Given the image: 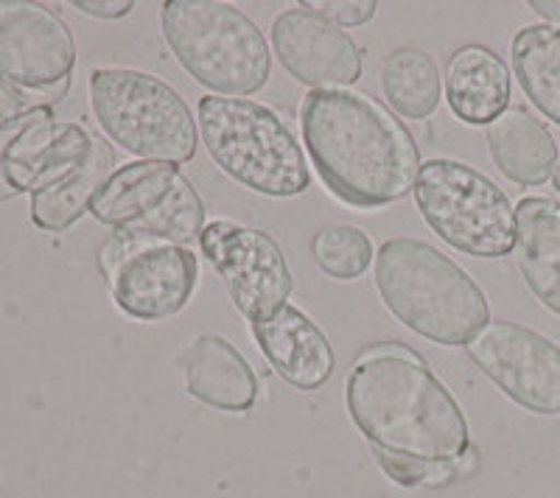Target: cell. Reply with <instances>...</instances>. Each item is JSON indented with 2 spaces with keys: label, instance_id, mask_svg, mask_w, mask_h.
I'll return each instance as SVG.
<instances>
[{
  "label": "cell",
  "instance_id": "1",
  "mask_svg": "<svg viewBox=\"0 0 560 498\" xmlns=\"http://www.w3.org/2000/svg\"><path fill=\"white\" fill-rule=\"evenodd\" d=\"M345 401L378 465L404 487L452 479L471 451L459 401L407 347L382 345L359 356Z\"/></svg>",
  "mask_w": 560,
  "mask_h": 498
},
{
  "label": "cell",
  "instance_id": "2",
  "mask_svg": "<svg viewBox=\"0 0 560 498\" xmlns=\"http://www.w3.org/2000/svg\"><path fill=\"white\" fill-rule=\"evenodd\" d=\"M300 132L325 188L350 208L401 202L423 166L412 132L362 93L312 90L300 107Z\"/></svg>",
  "mask_w": 560,
  "mask_h": 498
},
{
  "label": "cell",
  "instance_id": "3",
  "mask_svg": "<svg viewBox=\"0 0 560 498\" xmlns=\"http://www.w3.org/2000/svg\"><path fill=\"white\" fill-rule=\"evenodd\" d=\"M384 306L398 322L443 347H465L490 322L479 283L420 238H389L373 258Z\"/></svg>",
  "mask_w": 560,
  "mask_h": 498
},
{
  "label": "cell",
  "instance_id": "4",
  "mask_svg": "<svg viewBox=\"0 0 560 498\" xmlns=\"http://www.w3.org/2000/svg\"><path fill=\"white\" fill-rule=\"evenodd\" d=\"M160 26L179 68L213 96L244 98L267 87L272 51L242 9L219 0H168Z\"/></svg>",
  "mask_w": 560,
  "mask_h": 498
},
{
  "label": "cell",
  "instance_id": "5",
  "mask_svg": "<svg viewBox=\"0 0 560 498\" xmlns=\"http://www.w3.org/2000/svg\"><path fill=\"white\" fill-rule=\"evenodd\" d=\"M197 121L210 161L230 179L269 199H292L312 186L306 154L289 123L253 98H199Z\"/></svg>",
  "mask_w": 560,
  "mask_h": 498
},
{
  "label": "cell",
  "instance_id": "6",
  "mask_svg": "<svg viewBox=\"0 0 560 498\" xmlns=\"http://www.w3.org/2000/svg\"><path fill=\"white\" fill-rule=\"evenodd\" d=\"M90 104L102 132L138 161H194L197 121L177 90L154 73L98 68L90 73Z\"/></svg>",
  "mask_w": 560,
  "mask_h": 498
},
{
  "label": "cell",
  "instance_id": "7",
  "mask_svg": "<svg viewBox=\"0 0 560 498\" xmlns=\"http://www.w3.org/2000/svg\"><path fill=\"white\" fill-rule=\"evenodd\" d=\"M415 205L440 241L463 256L504 258L516 249V208L479 168L459 161H429L415 179Z\"/></svg>",
  "mask_w": 560,
  "mask_h": 498
},
{
  "label": "cell",
  "instance_id": "8",
  "mask_svg": "<svg viewBox=\"0 0 560 498\" xmlns=\"http://www.w3.org/2000/svg\"><path fill=\"white\" fill-rule=\"evenodd\" d=\"M90 213L96 222L140 238L188 247L205 230V202L191 179L172 163L135 161L102 188Z\"/></svg>",
  "mask_w": 560,
  "mask_h": 498
},
{
  "label": "cell",
  "instance_id": "9",
  "mask_svg": "<svg viewBox=\"0 0 560 498\" xmlns=\"http://www.w3.org/2000/svg\"><path fill=\"white\" fill-rule=\"evenodd\" d=\"M115 306L140 322L168 320L194 297L199 261L188 247L115 233L102 249Z\"/></svg>",
  "mask_w": 560,
  "mask_h": 498
},
{
  "label": "cell",
  "instance_id": "10",
  "mask_svg": "<svg viewBox=\"0 0 560 498\" xmlns=\"http://www.w3.org/2000/svg\"><path fill=\"white\" fill-rule=\"evenodd\" d=\"M77 43L54 9L28 0H0V79L34 107H51L68 93Z\"/></svg>",
  "mask_w": 560,
  "mask_h": 498
},
{
  "label": "cell",
  "instance_id": "11",
  "mask_svg": "<svg viewBox=\"0 0 560 498\" xmlns=\"http://www.w3.org/2000/svg\"><path fill=\"white\" fill-rule=\"evenodd\" d=\"M199 247L249 325L272 317L292 297L294 283L287 256L269 233L217 218L205 224Z\"/></svg>",
  "mask_w": 560,
  "mask_h": 498
},
{
  "label": "cell",
  "instance_id": "12",
  "mask_svg": "<svg viewBox=\"0 0 560 498\" xmlns=\"http://www.w3.org/2000/svg\"><path fill=\"white\" fill-rule=\"evenodd\" d=\"M474 365L499 390L535 415H560V347L510 320L488 322L465 345Z\"/></svg>",
  "mask_w": 560,
  "mask_h": 498
},
{
  "label": "cell",
  "instance_id": "13",
  "mask_svg": "<svg viewBox=\"0 0 560 498\" xmlns=\"http://www.w3.org/2000/svg\"><path fill=\"white\" fill-rule=\"evenodd\" d=\"M93 138L79 123L57 121L51 107L0 121V202L59 182L88 157Z\"/></svg>",
  "mask_w": 560,
  "mask_h": 498
},
{
  "label": "cell",
  "instance_id": "14",
  "mask_svg": "<svg viewBox=\"0 0 560 498\" xmlns=\"http://www.w3.org/2000/svg\"><path fill=\"white\" fill-rule=\"evenodd\" d=\"M272 48L283 71L312 90H345L362 79V48L345 28L306 7L272 20Z\"/></svg>",
  "mask_w": 560,
  "mask_h": 498
},
{
  "label": "cell",
  "instance_id": "15",
  "mask_svg": "<svg viewBox=\"0 0 560 498\" xmlns=\"http://www.w3.org/2000/svg\"><path fill=\"white\" fill-rule=\"evenodd\" d=\"M264 358L275 367L280 378L300 392H314L331 381L337 358L317 322L298 306L287 303L283 308L261 322L249 325Z\"/></svg>",
  "mask_w": 560,
  "mask_h": 498
},
{
  "label": "cell",
  "instance_id": "16",
  "mask_svg": "<svg viewBox=\"0 0 560 498\" xmlns=\"http://www.w3.org/2000/svg\"><path fill=\"white\" fill-rule=\"evenodd\" d=\"M185 392L219 412L242 415L258 403V376L228 339L202 333L183 361Z\"/></svg>",
  "mask_w": 560,
  "mask_h": 498
},
{
  "label": "cell",
  "instance_id": "17",
  "mask_svg": "<svg viewBox=\"0 0 560 498\" xmlns=\"http://www.w3.org/2000/svg\"><path fill=\"white\" fill-rule=\"evenodd\" d=\"M510 71L485 45H463L448 57L446 102L468 127H490L510 107Z\"/></svg>",
  "mask_w": 560,
  "mask_h": 498
},
{
  "label": "cell",
  "instance_id": "18",
  "mask_svg": "<svg viewBox=\"0 0 560 498\" xmlns=\"http://www.w3.org/2000/svg\"><path fill=\"white\" fill-rule=\"evenodd\" d=\"M516 222L518 272L535 300L560 317V205L547 197H527L518 202Z\"/></svg>",
  "mask_w": 560,
  "mask_h": 498
},
{
  "label": "cell",
  "instance_id": "19",
  "mask_svg": "<svg viewBox=\"0 0 560 498\" xmlns=\"http://www.w3.org/2000/svg\"><path fill=\"white\" fill-rule=\"evenodd\" d=\"M490 157L516 186H544L558 166V143L527 107H508L485 132Z\"/></svg>",
  "mask_w": 560,
  "mask_h": 498
},
{
  "label": "cell",
  "instance_id": "20",
  "mask_svg": "<svg viewBox=\"0 0 560 498\" xmlns=\"http://www.w3.org/2000/svg\"><path fill=\"white\" fill-rule=\"evenodd\" d=\"M118 171L115 152L104 138H93L88 157L59 182L32 193V222L45 233H65L90 213L93 199L102 193L107 179Z\"/></svg>",
  "mask_w": 560,
  "mask_h": 498
},
{
  "label": "cell",
  "instance_id": "21",
  "mask_svg": "<svg viewBox=\"0 0 560 498\" xmlns=\"http://www.w3.org/2000/svg\"><path fill=\"white\" fill-rule=\"evenodd\" d=\"M510 59L529 104L560 127V28L524 26L513 37Z\"/></svg>",
  "mask_w": 560,
  "mask_h": 498
},
{
  "label": "cell",
  "instance_id": "22",
  "mask_svg": "<svg viewBox=\"0 0 560 498\" xmlns=\"http://www.w3.org/2000/svg\"><path fill=\"white\" fill-rule=\"evenodd\" d=\"M382 87L389 107L409 121H423L440 107L438 64L423 48H398L382 62Z\"/></svg>",
  "mask_w": 560,
  "mask_h": 498
},
{
  "label": "cell",
  "instance_id": "23",
  "mask_svg": "<svg viewBox=\"0 0 560 498\" xmlns=\"http://www.w3.org/2000/svg\"><path fill=\"white\" fill-rule=\"evenodd\" d=\"M312 256L317 266L334 281H357L373 263L376 249L368 233L353 224H331L314 236Z\"/></svg>",
  "mask_w": 560,
  "mask_h": 498
},
{
  "label": "cell",
  "instance_id": "24",
  "mask_svg": "<svg viewBox=\"0 0 560 498\" xmlns=\"http://www.w3.org/2000/svg\"><path fill=\"white\" fill-rule=\"evenodd\" d=\"M300 7L323 14L325 20H331L334 26L339 28L364 26L378 12L376 0H323V3H300Z\"/></svg>",
  "mask_w": 560,
  "mask_h": 498
},
{
  "label": "cell",
  "instance_id": "25",
  "mask_svg": "<svg viewBox=\"0 0 560 498\" xmlns=\"http://www.w3.org/2000/svg\"><path fill=\"white\" fill-rule=\"evenodd\" d=\"M73 9H79L88 17L98 20H121L135 9L132 0H73Z\"/></svg>",
  "mask_w": 560,
  "mask_h": 498
},
{
  "label": "cell",
  "instance_id": "26",
  "mask_svg": "<svg viewBox=\"0 0 560 498\" xmlns=\"http://www.w3.org/2000/svg\"><path fill=\"white\" fill-rule=\"evenodd\" d=\"M32 107L34 104L28 102L26 96L14 93V90L0 79V121H9V118L20 116V112H26V109Z\"/></svg>",
  "mask_w": 560,
  "mask_h": 498
},
{
  "label": "cell",
  "instance_id": "27",
  "mask_svg": "<svg viewBox=\"0 0 560 498\" xmlns=\"http://www.w3.org/2000/svg\"><path fill=\"white\" fill-rule=\"evenodd\" d=\"M529 9L541 20H547V26L560 28V0H533Z\"/></svg>",
  "mask_w": 560,
  "mask_h": 498
},
{
  "label": "cell",
  "instance_id": "28",
  "mask_svg": "<svg viewBox=\"0 0 560 498\" xmlns=\"http://www.w3.org/2000/svg\"><path fill=\"white\" fill-rule=\"evenodd\" d=\"M552 186H555V191L560 193V163L555 166V171H552Z\"/></svg>",
  "mask_w": 560,
  "mask_h": 498
}]
</instances>
